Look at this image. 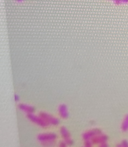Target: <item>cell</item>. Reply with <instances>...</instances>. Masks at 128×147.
Instances as JSON below:
<instances>
[{
  "label": "cell",
  "mask_w": 128,
  "mask_h": 147,
  "mask_svg": "<svg viewBox=\"0 0 128 147\" xmlns=\"http://www.w3.org/2000/svg\"><path fill=\"white\" fill-rule=\"evenodd\" d=\"M101 133H102V132L100 130L95 129V130H92V131H90L84 134L83 138L86 141H87V140H89L91 138H92L93 137L97 135H100V134H101Z\"/></svg>",
  "instance_id": "obj_5"
},
{
  "label": "cell",
  "mask_w": 128,
  "mask_h": 147,
  "mask_svg": "<svg viewBox=\"0 0 128 147\" xmlns=\"http://www.w3.org/2000/svg\"><path fill=\"white\" fill-rule=\"evenodd\" d=\"M20 109L22 110L23 111L27 112L29 113H32L34 111V108L30 106L24 105V104H20L19 106Z\"/></svg>",
  "instance_id": "obj_8"
},
{
  "label": "cell",
  "mask_w": 128,
  "mask_h": 147,
  "mask_svg": "<svg viewBox=\"0 0 128 147\" xmlns=\"http://www.w3.org/2000/svg\"><path fill=\"white\" fill-rule=\"evenodd\" d=\"M118 147H128V142L126 140H124L122 142L120 145L118 146Z\"/></svg>",
  "instance_id": "obj_11"
},
{
  "label": "cell",
  "mask_w": 128,
  "mask_h": 147,
  "mask_svg": "<svg viewBox=\"0 0 128 147\" xmlns=\"http://www.w3.org/2000/svg\"><path fill=\"white\" fill-rule=\"evenodd\" d=\"M59 112L60 114L61 117L63 118H67L69 116L68 112H67V108L66 105L62 104L59 107Z\"/></svg>",
  "instance_id": "obj_7"
},
{
  "label": "cell",
  "mask_w": 128,
  "mask_h": 147,
  "mask_svg": "<svg viewBox=\"0 0 128 147\" xmlns=\"http://www.w3.org/2000/svg\"><path fill=\"white\" fill-rule=\"evenodd\" d=\"M15 101H16L19 100V97H18V96H17V95H15Z\"/></svg>",
  "instance_id": "obj_12"
},
{
  "label": "cell",
  "mask_w": 128,
  "mask_h": 147,
  "mask_svg": "<svg viewBox=\"0 0 128 147\" xmlns=\"http://www.w3.org/2000/svg\"><path fill=\"white\" fill-rule=\"evenodd\" d=\"M61 132L62 135L63 137L65 140V143L68 144V145H72L73 142L70 139V134L69 133L65 127L61 128Z\"/></svg>",
  "instance_id": "obj_6"
},
{
  "label": "cell",
  "mask_w": 128,
  "mask_h": 147,
  "mask_svg": "<svg viewBox=\"0 0 128 147\" xmlns=\"http://www.w3.org/2000/svg\"><path fill=\"white\" fill-rule=\"evenodd\" d=\"M40 116L48 124L50 123L53 125H57L59 124V121L57 119L52 117L49 114L44 113H41L40 114Z\"/></svg>",
  "instance_id": "obj_2"
},
{
  "label": "cell",
  "mask_w": 128,
  "mask_h": 147,
  "mask_svg": "<svg viewBox=\"0 0 128 147\" xmlns=\"http://www.w3.org/2000/svg\"><path fill=\"white\" fill-rule=\"evenodd\" d=\"M28 117L29 119L31 121L35 123L36 124L40 125L41 126L46 127L48 126L49 124L47 122H46L43 119L41 118L40 117H37L34 116L33 114L31 113H29L28 115Z\"/></svg>",
  "instance_id": "obj_1"
},
{
  "label": "cell",
  "mask_w": 128,
  "mask_h": 147,
  "mask_svg": "<svg viewBox=\"0 0 128 147\" xmlns=\"http://www.w3.org/2000/svg\"><path fill=\"white\" fill-rule=\"evenodd\" d=\"M122 129L124 131H127L128 130V115L125 118L124 120L122 125Z\"/></svg>",
  "instance_id": "obj_9"
},
{
  "label": "cell",
  "mask_w": 128,
  "mask_h": 147,
  "mask_svg": "<svg viewBox=\"0 0 128 147\" xmlns=\"http://www.w3.org/2000/svg\"><path fill=\"white\" fill-rule=\"evenodd\" d=\"M18 2H21V1H23V0H16Z\"/></svg>",
  "instance_id": "obj_13"
},
{
  "label": "cell",
  "mask_w": 128,
  "mask_h": 147,
  "mask_svg": "<svg viewBox=\"0 0 128 147\" xmlns=\"http://www.w3.org/2000/svg\"><path fill=\"white\" fill-rule=\"evenodd\" d=\"M57 136L55 134L53 133H48V134H40L38 137L39 141L42 142L49 141L56 138Z\"/></svg>",
  "instance_id": "obj_3"
},
{
  "label": "cell",
  "mask_w": 128,
  "mask_h": 147,
  "mask_svg": "<svg viewBox=\"0 0 128 147\" xmlns=\"http://www.w3.org/2000/svg\"><path fill=\"white\" fill-rule=\"evenodd\" d=\"M92 140H91V143L94 144H102L105 143L107 141L108 139V137L105 135H102L101 134L97 135L96 136L93 137Z\"/></svg>",
  "instance_id": "obj_4"
},
{
  "label": "cell",
  "mask_w": 128,
  "mask_h": 147,
  "mask_svg": "<svg viewBox=\"0 0 128 147\" xmlns=\"http://www.w3.org/2000/svg\"><path fill=\"white\" fill-rule=\"evenodd\" d=\"M114 2L117 5H122L128 4V0H113Z\"/></svg>",
  "instance_id": "obj_10"
}]
</instances>
